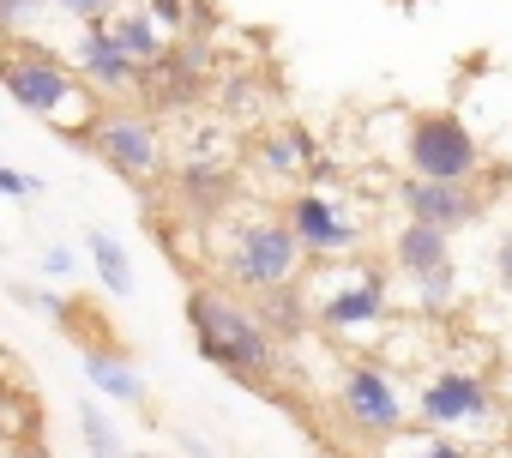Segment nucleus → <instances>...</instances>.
I'll list each match as a JSON object with an SVG mask.
<instances>
[{
	"label": "nucleus",
	"mask_w": 512,
	"mask_h": 458,
	"mask_svg": "<svg viewBox=\"0 0 512 458\" xmlns=\"http://www.w3.org/2000/svg\"><path fill=\"white\" fill-rule=\"evenodd\" d=\"M380 458H470V452L446 440V428H398L392 440H380Z\"/></svg>",
	"instance_id": "obj_19"
},
{
	"label": "nucleus",
	"mask_w": 512,
	"mask_h": 458,
	"mask_svg": "<svg viewBox=\"0 0 512 458\" xmlns=\"http://www.w3.org/2000/svg\"><path fill=\"white\" fill-rule=\"evenodd\" d=\"M308 296H314V314H320V332H350V326H380L386 320V272L374 266H332L320 278H308Z\"/></svg>",
	"instance_id": "obj_6"
},
{
	"label": "nucleus",
	"mask_w": 512,
	"mask_h": 458,
	"mask_svg": "<svg viewBox=\"0 0 512 458\" xmlns=\"http://www.w3.org/2000/svg\"><path fill=\"white\" fill-rule=\"evenodd\" d=\"M260 314H266V326H272L278 344H302V338L320 326L314 296H308V278H302V284H284V290H272V296H260Z\"/></svg>",
	"instance_id": "obj_15"
},
{
	"label": "nucleus",
	"mask_w": 512,
	"mask_h": 458,
	"mask_svg": "<svg viewBox=\"0 0 512 458\" xmlns=\"http://www.w3.org/2000/svg\"><path fill=\"white\" fill-rule=\"evenodd\" d=\"M314 157H320V145H314V133L296 127V121H278V127H266V133H253V151H247L253 175H266V181H302V175L314 169Z\"/></svg>",
	"instance_id": "obj_12"
},
{
	"label": "nucleus",
	"mask_w": 512,
	"mask_h": 458,
	"mask_svg": "<svg viewBox=\"0 0 512 458\" xmlns=\"http://www.w3.org/2000/svg\"><path fill=\"white\" fill-rule=\"evenodd\" d=\"M91 151H97L115 175H127L133 187H151V181H163V169H169V139H163V127H157V115H151L145 103L103 109V121L91 127Z\"/></svg>",
	"instance_id": "obj_4"
},
{
	"label": "nucleus",
	"mask_w": 512,
	"mask_h": 458,
	"mask_svg": "<svg viewBox=\"0 0 512 458\" xmlns=\"http://www.w3.org/2000/svg\"><path fill=\"white\" fill-rule=\"evenodd\" d=\"M482 458H512V452H506V446H500V452H482Z\"/></svg>",
	"instance_id": "obj_28"
},
{
	"label": "nucleus",
	"mask_w": 512,
	"mask_h": 458,
	"mask_svg": "<svg viewBox=\"0 0 512 458\" xmlns=\"http://www.w3.org/2000/svg\"><path fill=\"white\" fill-rule=\"evenodd\" d=\"M73 67L103 91V97H139V61L121 49V37H115V25H85L79 31V43H73Z\"/></svg>",
	"instance_id": "obj_11"
},
{
	"label": "nucleus",
	"mask_w": 512,
	"mask_h": 458,
	"mask_svg": "<svg viewBox=\"0 0 512 458\" xmlns=\"http://www.w3.org/2000/svg\"><path fill=\"white\" fill-rule=\"evenodd\" d=\"M410 290H416V308L422 314H446L452 302H458V272L446 266V272H422V278H404Z\"/></svg>",
	"instance_id": "obj_20"
},
{
	"label": "nucleus",
	"mask_w": 512,
	"mask_h": 458,
	"mask_svg": "<svg viewBox=\"0 0 512 458\" xmlns=\"http://www.w3.org/2000/svg\"><path fill=\"white\" fill-rule=\"evenodd\" d=\"M392 266H398L404 278L446 272V266H452V236H446V229H434V223H416V217H404V229L392 236Z\"/></svg>",
	"instance_id": "obj_14"
},
{
	"label": "nucleus",
	"mask_w": 512,
	"mask_h": 458,
	"mask_svg": "<svg viewBox=\"0 0 512 458\" xmlns=\"http://www.w3.org/2000/svg\"><path fill=\"white\" fill-rule=\"evenodd\" d=\"M422 422L428 428H482L494 416V386L470 368H446L422 386Z\"/></svg>",
	"instance_id": "obj_10"
},
{
	"label": "nucleus",
	"mask_w": 512,
	"mask_h": 458,
	"mask_svg": "<svg viewBox=\"0 0 512 458\" xmlns=\"http://www.w3.org/2000/svg\"><path fill=\"white\" fill-rule=\"evenodd\" d=\"M404 157H410V175H422V181H476L482 175V145L452 109L410 115Z\"/></svg>",
	"instance_id": "obj_5"
},
{
	"label": "nucleus",
	"mask_w": 512,
	"mask_h": 458,
	"mask_svg": "<svg viewBox=\"0 0 512 458\" xmlns=\"http://www.w3.org/2000/svg\"><path fill=\"white\" fill-rule=\"evenodd\" d=\"M175 193H181V205H187L199 223H217V217L235 205L241 175H235V163H181V169H175Z\"/></svg>",
	"instance_id": "obj_13"
},
{
	"label": "nucleus",
	"mask_w": 512,
	"mask_h": 458,
	"mask_svg": "<svg viewBox=\"0 0 512 458\" xmlns=\"http://www.w3.org/2000/svg\"><path fill=\"white\" fill-rule=\"evenodd\" d=\"M398 205H404V217L458 236V229H470L488 211V193L476 181H422V175H404L398 181Z\"/></svg>",
	"instance_id": "obj_9"
},
{
	"label": "nucleus",
	"mask_w": 512,
	"mask_h": 458,
	"mask_svg": "<svg viewBox=\"0 0 512 458\" xmlns=\"http://www.w3.org/2000/svg\"><path fill=\"white\" fill-rule=\"evenodd\" d=\"M284 217H290V229L302 236L308 260H344V254L362 248V223L350 217V205L332 199V193H320V187H302L284 205Z\"/></svg>",
	"instance_id": "obj_8"
},
{
	"label": "nucleus",
	"mask_w": 512,
	"mask_h": 458,
	"mask_svg": "<svg viewBox=\"0 0 512 458\" xmlns=\"http://www.w3.org/2000/svg\"><path fill=\"white\" fill-rule=\"evenodd\" d=\"M55 7H61L67 19H79V25H109V19L121 13V0H55Z\"/></svg>",
	"instance_id": "obj_22"
},
{
	"label": "nucleus",
	"mask_w": 512,
	"mask_h": 458,
	"mask_svg": "<svg viewBox=\"0 0 512 458\" xmlns=\"http://www.w3.org/2000/svg\"><path fill=\"white\" fill-rule=\"evenodd\" d=\"M85 254H91L97 284L109 296H133V260H127V248H121L115 229H85Z\"/></svg>",
	"instance_id": "obj_18"
},
{
	"label": "nucleus",
	"mask_w": 512,
	"mask_h": 458,
	"mask_svg": "<svg viewBox=\"0 0 512 458\" xmlns=\"http://www.w3.org/2000/svg\"><path fill=\"white\" fill-rule=\"evenodd\" d=\"M187 332H193V350L211 368H223L229 380H266L284 362L260 302L235 296L229 284H193L187 290Z\"/></svg>",
	"instance_id": "obj_1"
},
{
	"label": "nucleus",
	"mask_w": 512,
	"mask_h": 458,
	"mask_svg": "<svg viewBox=\"0 0 512 458\" xmlns=\"http://www.w3.org/2000/svg\"><path fill=\"white\" fill-rule=\"evenodd\" d=\"M85 380H91L103 398H115V404H145V398H151L145 374H139L121 350H91V356H85Z\"/></svg>",
	"instance_id": "obj_17"
},
{
	"label": "nucleus",
	"mask_w": 512,
	"mask_h": 458,
	"mask_svg": "<svg viewBox=\"0 0 512 458\" xmlns=\"http://www.w3.org/2000/svg\"><path fill=\"white\" fill-rule=\"evenodd\" d=\"M494 278H500V290H512V229H506L500 248H494Z\"/></svg>",
	"instance_id": "obj_25"
},
{
	"label": "nucleus",
	"mask_w": 512,
	"mask_h": 458,
	"mask_svg": "<svg viewBox=\"0 0 512 458\" xmlns=\"http://www.w3.org/2000/svg\"><path fill=\"white\" fill-rule=\"evenodd\" d=\"M43 7H55V0H0V25H7V31L19 37V31H25Z\"/></svg>",
	"instance_id": "obj_23"
},
{
	"label": "nucleus",
	"mask_w": 512,
	"mask_h": 458,
	"mask_svg": "<svg viewBox=\"0 0 512 458\" xmlns=\"http://www.w3.org/2000/svg\"><path fill=\"white\" fill-rule=\"evenodd\" d=\"M181 446H187V458H211V446H205L199 434H181Z\"/></svg>",
	"instance_id": "obj_27"
},
{
	"label": "nucleus",
	"mask_w": 512,
	"mask_h": 458,
	"mask_svg": "<svg viewBox=\"0 0 512 458\" xmlns=\"http://www.w3.org/2000/svg\"><path fill=\"white\" fill-rule=\"evenodd\" d=\"M7 91H13V103L25 115L61 127L67 139H85V145H91V127L103 121L97 85L79 67H67L61 55H49L43 43H31V37H13L7 43Z\"/></svg>",
	"instance_id": "obj_2"
},
{
	"label": "nucleus",
	"mask_w": 512,
	"mask_h": 458,
	"mask_svg": "<svg viewBox=\"0 0 512 458\" xmlns=\"http://www.w3.org/2000/svg\"><path fill=\"white\" fill-rule=\"evenodd\" d=\"M139 458H157V452H139Z\"/></svg>",
	"instance_id": "obj_29"
},
{
	"label": "nucleus",
	"mask_w": 512,
	"mask_h": 458,
	"mask_svg": "<svg viewBox=\"0 0 512 458\" xmlns=\"http://www.w3.org/2000/svg\"><path fill=\"white\" fill-rule=\"evenodd\" d=\"M338 410L356 434H374V440H392L404 422V392L392 380V368L380 362H350L344 368V386H338Z\"/></svg>",
	"instance_id": "obj_7"
},
{
	"label": "nucleus",
	"mask_w": 512,
	"mask_h": 458,
	"mask_svg": "<svg viewBox=\"0 0 512 458\" xmlns=\"http://www.w3.org/2000/svg\"><path fill=\"white\" fill-rule=\"evenodd\" d=\"M79 434H85V452H91V458H127L115 422H109L97 404H79Z\"/></svg>",
	"instance_id": "obj_21"
},
{
	"label": "nucleus",
	"mask_w": 512,
	"mask_h": 458,
	"mask_svg": "<svg viewBox=\"0 0 512 458\" xmlns=\"http://www.w3.org/2000/svg\"><path fill=\"white\" fill-rule=\"evenodd\" d=\"M43 272L49 278H73V248H43Z\"/></svg>",
	"instance_id": "obj_26"
},
{
	"label": "nucleus",
	"mask_w": 512,
	"mask_h": 458,
	"mask_svg": "<svg viewBox=\"0 0 512 458\" xmlns=\"http://www.w3.org/2000/svg\"><path fill=\"white\" fill-rule=\"evenodd\" d=\"M302 266H308V248H302V236L290 229L284 211L241 217L217 248V278L235 296H253V302L284 290V284H302Z\"/></svg>",
	"instance_id": "obj_3"
},
{
	"label": "nucleus",
	"mask_w": 512,
	"mask_h": 458,
	"mask_svg": "<svg viewBox=\"0 0 512 458\" xmlns=\"http://www.w3.org/2000/svg\"><path fill=\"white\" fill-rule=\"evenodd\" d=\"M109 25H115L121 49H127V55L139 61V73H145V67H157V61L169 55V43H175V37H163V19H157L151 7H121V13H115Z\"/></svg>",
	"instance_id": "obj_16"
},
{
	"label": "nucleus",
	"mask_w": 512,
	"mask_h": 458,
	"mask_svg": "<svg viewBox=\"0 0 512 458\" xmlns=\"http://www.w3.org/2000/svg\"><path fill=\"white\" fill-rule=\"evenodd\" d=\"M0 193H7V199H31V193H43V181H37L31 169H13V163H0Z\"/></svg>",
	"instance_id": "obj_24"
}]
</instances>
